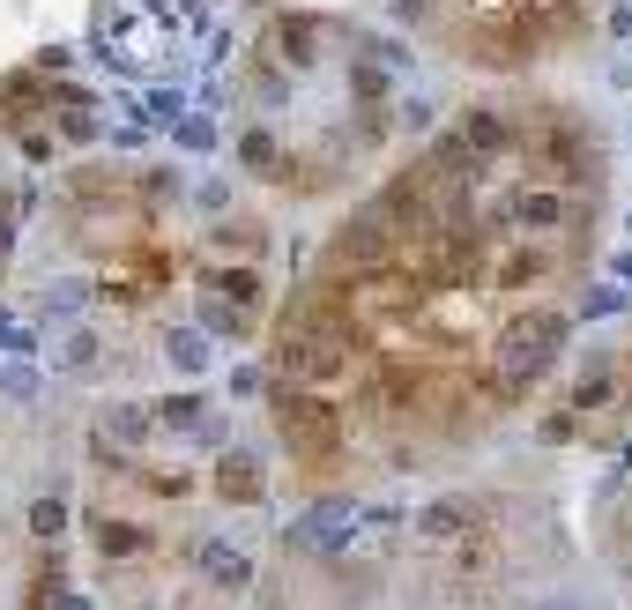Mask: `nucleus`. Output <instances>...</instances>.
<instances>
[{"mask_svg":"<svg viewBox=\"0 0 632 610\" xmlns=\"http://www.w3.org/2000/svg\"><path fill=\"white\" fill-rule=\"evenodd\" d=\"M565 350V320L559 313H521L506 328V342H499V380L506 388H521V380H535V372L551 366Z\"/></svg>","mask_w":632,"mask_h":610,"instance_id":"nucleus-1","label":"nucleus"},{"mask_svg":"<svg viewBox=\"0 0 632 610\" xmlns=\"http://www.w3.org/2000/svg\"><path fill=\"white\" fill-rule=\"evenodd\" d=\"M98 52L112 60V68H127V74H149L171 52V23H157V16H149V23H127L120 38H104Z\"/></svg>","mask_w":632,"mask_h":610,"instance_id":"nucleus-2","label":"nucleus"},{"mask_svg":"<svg viewBox=\"0 0 632 610\" xmlns=\"http://www.w3.org/2000/svg\"><path fill=\"white\" fill-rule=\"evenodd\" d=\"M283 372H291V380H335V372H342V342H335V328H313V336H283Z\"/></svg>","mask_w":632,"mask_h":610,"instance_id":"nucleus-3","label":"nucleus"},{"mask_svg":"<svg viewBox=\"0 0 632 610\" xmlns=\"http://www.w3.org/2000/svg\"><path fill=\"white\" fill-rule=\"evenodd\" d=\"M350 537H358V507H313V513L291 529L298 551H342Z\"/></svg>","mask_w":632,"mask_h":610,"instance_id":"nucleus-4","label":"nucleus"},{"mask_svg":"<svg viewBox=\"0 0 632 610\" xmlns=\"http://www.w3.org/2000/svg\"><path fill=\"white\" fill-rule=\"evenodd\" d=\"M513 223H521V231H559L565 194L559 187H521V194H513Z\"/></svg>","mask_w":632,"mask_h":610,"instance_id":"nucleus-5","label":"nucleus"},{"mask_svg":"<svg viewBox=\"0 0 632 610\" xmlns=\"http://www.w3.org/2000/svg\"><path fill=\"white\" fill-rule=\"evenodd\" d=\"M335 253H342V261H380V253H388V217H380V209H365V217L335 239Z\"/></svg>","mask_w":632,"mask_h":610,"instance_id":"nucleus-6","label":"nucleus"},{"mask_svg":"<svg viewBox=\"0 0 632 610\" xmlns=\"http://www.w3.org/2000/svg\"><path fill=\"white\" fill-rule=\"evenodd\" d=\"M164 358H171V372H187V380L217 366V350H209V336H201V328H171V336H164Z\"/></svg>","mask_w":632,"mask_h":610,"instance_id":"nucleus-7","label":"nucleus"},{"mask_svg":"<svg viewBox=\"0 0 632 610\" xmlns=\"http://www.w3.org/2000/svg\"><path fill=\"white\" fill-rule=\"evenodd\" d=\"M201 573H209L217 588H245V581H253V559L231 551V543H201Z\"/></svg>","mask_w":632,"mask_h":610,"instance_id":"nucleus-8","label":"nucleus"},{"mask_svg":"<svg viewBox=\"0 0 632 610\" xmlns=\"http://www.w3.org/2000/svg\"><path fill=\"white\" fill-rule=\"evenodd\" d=\"M462 149L469 157H499L506 149V120L499 112H462Z\"/></svg>","mask_w":632,"mask_h":610,"instance_id":"nucleus-9","label":"nucleus"},{"mask_svg":"<svg viewBox=\"0 0 632 610\" xmlns=\"http://www.w3.org/2000/svg\"><path fill=\"white\" fill-rule=\"evenodd\" d=\"M149 424H157L149 410H134V402H112V410H104V440H120L127 454H134V447L149 440Z\"/></svg>","mask_w":632,"mask_h":610,"instance_id":"nucleus-10","label":"nucleus"},{"mask_svg":"<svg viewBox=\"0 0 632 610\" xmlns=\"http://www.w3.org/2000/svg\"><path fill=\"white\" fill-rule=\"evenodd\" d=\"M90 358H98V336L90 328H68V336L52 342V372H82Z\"/></svg>","mask_w":632,"mask_h":610,"instance_id":"nucleus-11","label":"nucleus"},{"mask_svg":"<svg viewBox=\"0 0 632 610\" xmlns=\"http://www.w3.org/2000/svg\"><path fill=\"white\" fill-rule=\"evenodd\" d=\"M0 394L8 402H38V366L30 358H0Z\"/></svg>","mask_w":632,"mask_h":610,"instance_id":"nucleus-12","label":"nucleus"},{"mask_svg":"<svg viewBox=\"0 0 632 610\" xmlns=\"http://www.w3.org/2000/svg\"><path fill=\"white\" fill-rule=\"evenodd\" d=\"M217 484L231 491V499H261V469L245 462V454H223V469H217Z\"/></svg>","mask_w":632,"mask_h":610,"instance_id":"nucleus-13","label":"nucleus"},{"mask_svg":"<svg viewBox=\"0 0 632 610\" xmlns=\"http://www.w3.org/2000/svg\"><path fill=\"white\" fill-rule=\"evenodd\" d=\"M179 112H187V90H164V82L142 90V127H171Z\"/></svg>","mask_w":632,"mask_h":610,"instance_id":"nucleus-14","label":"nucleus"},{"mask_svg":"<svg viewBox=\"0 0 632 610\" xmlns=\"http://www.w3.org/2000/svg\"><path fill=\"white\" fill-rule=\"evenodd\" d=\"M171 142L201 157V149H217V120H201V112H179V120H171Z\"/></svg>","mask_w":632,"mask_h":610,"instance_id":"nucleus-15","label":"nucleus"},{"mask_svg":"<svg viewBox=\"0 0 632 610\" xmlns=\"http://www.w3.org/2000/svg\"><path fill=\"white\" fill-rule=\"evenodd\" d=\"M275 157H283V149H275V134H268V127H253V134L239 142V164H245V171H275Z\"/></svg>","mask_w":632,"mask_h":610,"instance_id":"nucleus-16","label":"nucleus"},{"mask_svg":"<svg viewBox=\"0 0 632 610\" xmlns=\"http://www.w3.org/2000/svg\"><path fill=\"white\" fill-rule=\"evenodd\" d=\"M30 529H38V537H60V529H68V499H30Z\"/></svg>","mask_w":632,"mask_h":610,"instance_id":"nucleus-17","label":"nucleus"},{"mask_svg":"<svg viewBox=\"0 0 632 610\" xmlns=\"http://www.w3.org/2000/svg\"><path fill=\"white\" fill-rule=\"evenodd\" d=\"M454 529H469V507L462 499H439V507L424 513V537H454Z\"/></svg>","mask_w":632,"mask_h":610,"instance_id":"nucleus-18","label":"nucleus"},{"mask_svg":"<svg viewBox=\"0 0 632 610\" xmlns=\"http://www.w3.org/2000/svg\"><path fill=\"white\" fill-rule=\"evenodd\" d=\"M201 328H209V336H231V342L245 336V320L231 313V306H223V298H201Z\"/></svg>","mask_w":632,"mask_h":610,"instance_id":"nucleus-19","label":"nucleus"},{"mask_svg":"<svg viewBox=\"0 0 632 610\" xmlns=\"http://www.w3.org/2000/svg\"><path fill=\"white\" fill-rule=\"evenodd\" d=\"M104 127L90 120V104H68V112H60V142H98Z\"/></svg>","mask_w":632,"mask_h":610,"instance_id":"nucleus-20","label":"nucleus"},{"mask_svg":"<svg viewBox=\"0 0 632 610\" xmlns=\"http://www.w3.org/2000/svg\"><path fill=\"white\" fill-rule=\"evenodd\" d=\"M581 313H588V320H610V313H625V291H618V283H595V291L581 298Z\"/></svg>","mask_w":632,"mask_h":610,"instance_id":"nucleus-21","label":"nucleus"},{"mask_svg":"<svg viewBox=\"0 0 632 610\" xmlns=\"http://www.w3.org/2000/svg\"><path fill=\"white\" fill-rule=\"evenodd\" d=\"M157 424H201V402L194 394H164L157 402Z\"/></svg>","mask_w":632,"mask_h":610,"instance_id":"nucleus-22","label":"nucleus"},{"mask_svg":"<svg viewBox=\"0 0 632 610\" xmlns=\"http://www.w3.org/2000/svg\"><path fill=\"white\" fill-rule=\"evenodd\" d=\"M543 276V253H513L506 269H499V283H535Z\"/></svg>","mask_w":632,"mask_h":610,"instance_id":"nucleus-23","label":"nucleus"},{"mask_svg":"<svg viewBox=\"0 0 632 610\" xmlns=\"http://www.w3.org/2000/svg\"><path fill=\"white\" fill-rule=\"evenodd\" d=\"M194 201H201V209H223V201H231V179H201Z\"/></svg>","mask_w":632,"mask_h":610,"instance_id":"nucleus-24","label":"nucleus"},{"mask_svg":"<svg viewBox=\"0 0 632 610\" xmlns=\"http://www.w3.org/2000/svg\"><path fill=\"white\" fill-rule=\"evenodd\" d=\"M402 127H410V134H424V127H432V104H424V98H402Z\"/></svg>","mask_w":632,"mask_h":610,"instance_id":"nucleus-25","label":"nucleus"},{"mask_svg":"<svg viewBox=\"0 0 632 610\" xmlns=\"http://www.w3.org/2000/svg\"><path fill=\"white\" fill-rule=\"evenodd\" d=\"M358 90H365V104H380V98H388V74H380V68H358Z\"/></svg>","mask_w":632,"mask_h":610,"instance_id":"nucleus-26","label":"nucleus"},{"mask_svg":"<svg viewBox=\"0 0 632 610\" xmlns=\"http://www.w3.org/2000/svg\"><path fill=\"white\" fill-rule=\"evenodd\" d=\"M223 291H231V298H261V283H253V269H231V276H223Z\"/></svg>","mask_w":632,"mask_h":610,"instance_id":"nucleus-27","label":"nucleus"},{"mask_svg":"<svg viewBox=\"0 0 632 610\" xmlns=\"http://www.w3.org/2000/svg\"><path fill=\"white\" fill-rule=\"evenodd\" d=\"M98 543H104V551H134L142 537H134V529H112V521H104V529H98Z\"/></svg>","mask_w":632,"mask_h":610,"instance_id":"nucleus-28","label":"nucleus"},{"mask_svg":"<svg viewBox=\"0 0 632 610\" xmlns=\"http://www.w3.org/2000/svg\"><path fill=\"white\" fill-rule=\"evenodd\" d=\"M231 394H261V366H231Z\"/></svg>","mask_w":632,"mask_h":610,"instance_id":"nucleus-29","label":"nucleus"},{"mask_svg":"<svg viewBox=\"0 0 632 610\" xmlns=\"http://www.w3.org/2000/svg\"><path fill=\"white\" fill-rule=\"evenodd\" d=\"M23 157H30V164H46V157H52V134H38V127H30V134H23Z\"/></svg>","mask_w":632,"mask_h":610,"instance_id":"nucleus-30","label":"nucleus"},{"mask_svg":"<svg viewBox=\"0 0 632 610\" xmlns=\"http://www.w3.org/2000/svg\"><path fill=\"white\" fill-rule=\"evenodd\" d=\"M610 276H618V291L632 283V246H625V253H610Z\"/></svg>","mask_w":632,"mask_h":610,"instance_id":"nucleus-31","label":"nucleus"},{"mask_svg":"<svg viewBox=\"0 0 632 610\" xmlns=\"http://www.w3.org/2000/svg\"><path fill=\"white\" fill-rule=\"evenodd\" d=\"M52 610H90V596H74V588H60V596H52Z\"/></svg>","mask_w":632,"mask_h":610,"instance_id":"nucleus-32","label":"nucleus"},{"mask_svg":"<svg viewBox=\"0 0 632 610\" xmlns=\"http://www.w3.org/2000/svg\"><path fill=\"white\" fill-rule=\"evenodd\" d=\"M529 610H581L573 596H543V603H529Z\"/></svg>","mask_w":632,"mask_h":610,"instance_id":"nucleus-33","label":"nucleus"},{"mask_svg":"<svg viewBox=\"0 0 632 610\" xmlns=\"http://www.w3.org/2000/svg\"><path fill=\"white\" fill-rule=\"evenodd\" d=\"M8 239H16V223H8V217H0V253H8Z\"/></svg>","mask_w":632,"mask_h":610,"instance_id":"nucleus-34","label":"nucleus"},{"mask_svg":"<svg viewBox=\"0 0 632 610\" xmlns=\"http://www.w3.org/2000/svg\"><path fill=\"white\" fill-rule=\"evenodd\" d=\"M8 336H16V320H8V313H0V350H8Z\"/></svg>","mask_w":632,"mask_h":610,"instance_id":"nucleus-35","label":"nucleus"}]
</instances>
